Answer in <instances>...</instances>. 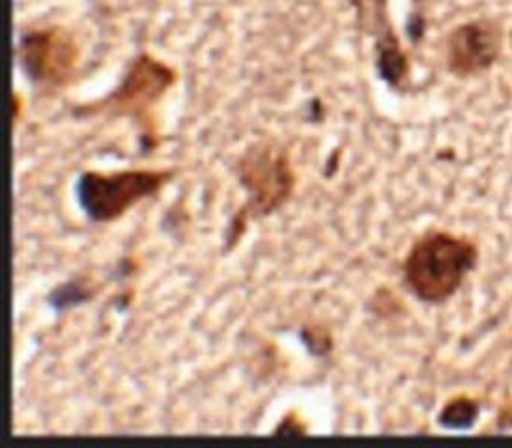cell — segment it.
<instances>
[{
	"mask_svg": "<svg viewBox=\"0 0 512 448\" xmlns=\"http://www.w3.org/2000/svg\"><path fill=\"white\" fill-rule=\"evenodd\" d=\"M477 249L468 239L447 232H430L412 247L404 262V279L412 294L440 303L460 288L477 264Z\"/></svg>",
	"mask_w": 512,
	"mask_h": 448,
	"instance_id": "cell-1",
	"label": "cell"
},
{
	"mask_svg": "<svg viewBox=\"0 0 512 448\" xmlns=\"http://www.w3.org/2000/svg\"><path fill=\"white\" fill-rule=\"evenodd\" d=\"M238 178L249 200L230 224L227 249H232L240 241L251 219L266 217L283 208L296 183L288 155L271 146H258L243 155L238 165Z\"/></svg>",
	"mask_w": 512,
	"mask_h": 448,
	"instance_id": "cell-2",
	"label": "cell"
},
{
	"mask_svg": "<svg viewBox=\"0 0 512 448\" xmlns=\"http://www.w3.org/2000/svg\"><path fill=\"white\" fill-rule=\"evenodd\" d=\"M172 170H120L79 176L77 200L86 217L94 223H113L135 204L156 196L171 182Z\"/></svg>",
	"mask_w": 512,
	"mask_h": 448,
	"instance_id": "cell-3",
	"label": "cell"
},
{
	"mask_svg": "<svg viewBox=\"0 0 512 448\" xmlns=\"http://www.w3.org/2000/svg\"><path fill=\"white\" fill-rule=\"evenodd\" d=\"M176 83V71L154 56H137L129 64L126 75L105 99L98 103L75 109L77 116L90 114H109V116H128L133 118L144 131V144L152 137V129L146 124L152 107L167 94V90Z\"/></svg>",
	"mask_w": 512,
	"mask_h": 448,
	"instance_id": "cell-4",
	"label": "cell"
},
{
	"mask_svg": "<svg viewBox=\"0 0 512 448\" xmlns=\"http://www.w3.org/2000/svg\"><path fill=\"white\" fill-rule=\"evenodd\" d=\"M19 64L30 83L58 88L70 83L79 62V47L66 28H34L19 40Z\"/></svg>",
	"mask_w": 512,
	"mask_h": 448,
	"instance_id": "cell-5",
	"label": "cell"
},
{
	"mask_svg": "<svg viewBox=\"0 0 512 448\" xmlns=\"http://www.w3.org/2000/svg\"><path fill=\"white\" fill-rule=\"evenodd\" d=\"M498 55L499 32L490 23H468L456 28L451 36L449 66L458 75L486 70Z\"/></svg>",
	"mask_w": 512,
	"mask_h": 448,
	"instance_id": "cell-6",
	"label": "cell"
},
{
	"mask_svg": "<svg viewBox=\"0 0 512 448\" xmlns=\"http://www.w3.org/2000/svg\"><path fill=\"white\" fill-rule=\"evenodd\" d=\"M92 294L94 292H92L90 284H85V280H70V282L60 284L53 292L51 305L57 310H64V308L75 307V305L90 301Z\"/></svg>",
	"mask_w": 512,
	"mask_h": 448,
	"instance_id": "cell-7",
	"label": "cell"
}]
</instances>
